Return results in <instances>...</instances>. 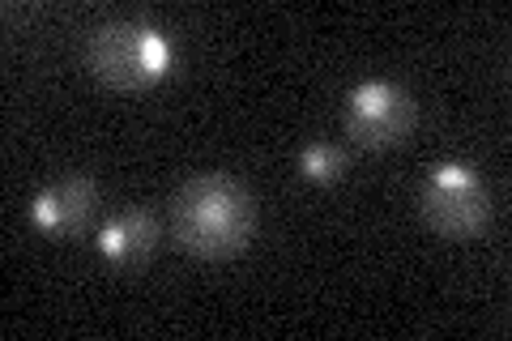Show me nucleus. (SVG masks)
<instances>
[{
	"instance_id": "6",
	"label": "nucleus",
	"mask_w": 512,
	"mask_h": 341,
	"mask_svg": "<svg viewBox=\"0 0 512 341\" xmlns=\"http://www.w3.org/2000/svg\"><path fill=\"white\" fill-rule=\"evenodd\" d=\"M158 239H163V226H158L150 209H124L120 218H111L94 231V248L111 265L137 269L158 252Z\"/></svg>"
},
{
	"instance_id": "1",
	"label": "nucleus",
	"mask_w": 512,
	"mask_h": 341,
	"mask_svg": "<svg viewBox=\"0 0 512 341\" xmlns=\"http://www.w3.org/2000/svg\"><path fill=\"white\" fill-rule=\"evenodd\" d=\"M256 205L231 175H197L171 201V231L192 256H235L248 248Z\"/></svg>"
},
{
	"instance_id": "5",
	"label": "nucleus",
	"mask_w": 512,
	"mask_h": 341,
	"mask_svg": "<svg viewBox=\"0 0 512 341\" xmlns=\"http://www.w3.org/2000/svg\"><path fill=\"white\" fill-rule=\"evenodd\" d=\"M99 180L90 175H69L52 188H43L35 201H30V222L39 226L43 235H60V239H82L90 235L94 218H99Z\"/></svg>"
},
{
	"instance_id": "4",
	"label": "nucleus",
	"mask_w": 512,
	"mask_h": 341,
	"mask_svg": "<svg viewBox=\"0 0 512 341\" xmlns=\"http://www.w3.org/2000/svg\"><path fill=\"white\" fill-rule=\"evenodd\" d=\"M419 107L397 81H363L346 99V133L363 150H389L410 137Z\"/></svg>"
},
{
	"instance_id": "2",
	"label": "nucleus",
	"mask_w": 512,
	"mask_h": 341,
	"mask_svg": "<svg viewBox=\"0 0 512 341\" xmlns=\"http://www.w3.org/2000/svg\"><path fill=\"white\" fill-rule=\"evenodd\" d=\"M175 64V43L158 22L120 18L86 35V69L111 90H150Z\"/></svg>"
},
{
	"instance_id": "7",
	"label": "nucleus",
	"mask_w": 512,
	"mask_h": 341,
	"mask_svg": "<svg viewBox=\"0 0 512 341\" xmlns=\"http://www.w3.org/2000/svg\"><path fill=\"white\" fill-rule=\"evenodd\" d=\"M346 167H350V154L342 150V145H333V141H316V145H308V150H299V158H295L299 180L320 184V188L338 184L346 175Z\"/></svg>"
},
{
	"instance_id": "3",
	"label": "nucleus",
	"mask_w": 512,
	"mask_h": 341,
	"mask_svg": "<svg viewBox=\"0 0 512 341\" xmlns=\"http://www.w3.org/2000/svg\"><path fill=\"white\" fill-rule=\"evenodd\" d=\"M419 214L440 239H478L491 226V188L470 162H436L423 175Z\"/></svg>"
}]
</instances>
